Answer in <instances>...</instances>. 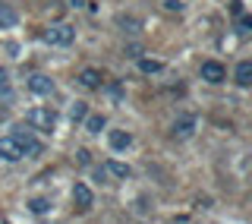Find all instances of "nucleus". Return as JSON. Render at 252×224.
<instances>
[{"label": "nucleus", "instance_id": "f257e3e1", "mask_svg": "<svg viewBox=\"0 0 252 224\" xmlns=\"http://www.w3.org/2000/svg\"><path fill=\"white\" fill-rule=\"evenodd\" d=\"M26 123L32 130H41V133H54V126H57V114H54L51 108H32L26 114Z\"/></svg>", "mask_w": 252, "mask_h": 224}, {"label": "nucleus", "instance_id": "f03ea898", "mask_svg": "<svg viewBox=\"0 0 252 224\" xmlns=\"http://www.w3.org/2000/svg\"><path fill=\"white\" fill-rule=\"evenodd\" d=\"M44 41L54 44V47H66V44L76 41V29L66 26V22H60V26H51V29L44 32Z\"/></svg>", "mask_w": 252, "mask_h": 224}, {"label": "nucleus", "instance_id": "7ed1b4c3", "mask_svg": "<svg viewBox=\"0 0 252 224\" xmlns=\"http://www.w3.org/2000/svg\"><path fill=\"white\" fill-rule=\"evenodd\" d=\"M13 136H16V142L22 146V155H26V158H38V155L44 151V146H41V142H38L29 130H16Z\"/></svg>", "mask_w": 252, "mask_h": 224}, {"label": "nucleus", "instance_id": "20e7f679", "mask_svg": "<svg viewBox=\"0 0 252 224\" xmlns=\"http://www.w3.org/2000/svg\"><path fill=\"white\" fill-rule=\"evenodd\" d=\"M0 158H3V161H10V164L26 158V155H22V146L16 142L13 133H10V136H0Z\"/></svg>", "mask_w": 252, "mask_h": 224}, {"label": "nucleus", "instance_id": "39448f33", "mask_svg": "<svg viewBox=\"0 0 252 224\" xmlns=\"http://www.w3.org/2000/svg\"><path fill=\"white\" fill-rule=\"evenodd\" d=\"M224 76H227V70L220 67L218 60H205V63H202V79H205V82L218 85V82H224Z\"/></svg>", "mask_w": 252, "mask_h": 224}, {"label": "nucleus", "instance_id": "423d86ee", "mask_svg": "<svg viewBox=\"0 0 252 224\" xmlns=\"http://www.w3.org/2000/svg\"><path fill=\"white\" fill-rule=\"evenodd\" d=\"M92 202H94V199H92V189L85 187V183H76V187H73V205H76L79 212H89Z\"/></svg>", "mask_w": 252, "mask_h": 224}, {"label": "nucleus", "instance_id": "0eeeda50", "mask_svg": "<svg viewBox=\"0 0 252 224\" xmlns=\"http://www.w3.org/2000/svg\"><path fill=\"white\" fill-rule=\"evenodd\" d=\"M29 92H35V95H51V92H54V79L44 76V73L29 76Z\"/></svg>", "mask_w": 252, "mask_h": 224}, {"label": "nucleus", "instance_id": "6e6552de", "mask_svg": "<svg viewBox=\"0 0 252 224\" xmlns=\"http://www.w3.org/2000/svg\"><path fill=\"white\" fill-rule=\"evenodd\" d=\"M192 133H195V117H180V120H173V130H170L173 139H189Z\"/></svg>", "mask_w": 252, "mask_h": 224}, {"label": "nucleus", "instance_id": "1a4fd4ad", "mask_svg": "<svg viewBox=\"0 0 252 224\" xmlns=\"http://www.w3.org/2000/svg\"><path fill=\"white\" fill-rule=\"evenodd\" d=\"M101 70H94V67H85L82 73H79V85L82 89H89V92H94V89H101Z\"/></svg>", "mask_w": 252, "mask_h": 224}, {"label": "nucleus", "instance_id": "9d476101", "mask_svg": "<svg viewBox=\"0 0 252 224\" xmlns=\"http://www.w3.org/2000/svg\"><path fill=\"white\" fill-rule=\"evenodd\" d=\"M107 142H110V149H114V151H123V149L132 146V136L126 133V130H110L107 133Z\"/></svg>", "mask_w": 252, "mask_h": 224}, {"label": "nucleus", "instance_id": "9b49d317", "mask_svg": "<svg viewBox=\"0 0 252 224\" xmlns=\"http://www.w3.org/2000/svg\"><path fill=\"white\" fill-rule=\"evenodd\" d=\"M236 85H243V89L252 85V63L249 60H240V67H236Z\"/></svg>", "mask_w": 252, "mask_h": 224}, {"label": "nucleus", "instance_id": "f8f14e48", "mask_svg": "<svg viewBox=\"0 0 252 224\" xmlns=\"http://www.w3.org/2000/svg\"><path fill=\"white\" fill-rule=\"evenodd\" d=\"M16 22H19V16L10 3H0V29H13Z\"/></svg>", "mask_w": 252, "mask_h": 224}, {"label": "nucleus", "instance_id": "ddd939ff", "mask_svg": "<svg viewBox=\"0 0 252 224\" xmlns=\"http://www.w3.org/2000/svg\"><path fill=\"white\" fill-rule=\"evenodd\" d=\"M104 123H107L104 114H85V130H89V133H101Z\"/></svg>", "mask_w": 252, "mask_h": 224}, {"label": "nucleus", "instance_id": "4468645a", "mask_svg": "<svg viewBox=\"0 0 252 224\" xmlns=\"http://www.w3.org/2000/svg\"><path fill=\"white\" fill-rule=\"evenodd\" d=\"M104 167H107V171H110V174H114V177H123V180H126V177H132V171H129V164H123V161H107Z\"/></svg>", "mask_w": 252, "mask_h": 224}, {"label": "nucleus", "instance_id": "2eb2a0df", "mask_svg": "<svg viewBox=\"0 0 252 224\" xmlns=\"http://www.w3.org/2000/svg\"><path fill=\"white\" fill-rule=\"evenodd\" d=\"M29 212L32 215H44V212H51V202L41 196H35V199H29Z\"/></svg>", "mask_w": 252, "mask_h": 224}, {"label": "nucleus", "instance_id": "dca6fc26", "mask_svg": "<svg viewBox=\"0 0 252 224\" xmlns=\"http://www.w3.org/2000/svg\"><path fill=\"white\" fill-rule=\"evenodd\" d=\"M85 114H89V105H85V101H76V105L69 108V120H73V123H82Z\"/></svg>", "mask_w": 252, "mask_h": 224}, {"label": "nucleus", "instance_id": "f3484780", "mask_svg": "<svg viewBox=\"0 0 252 224\" xmlns=\"http://www.w3.org/2000/svg\"><path fill=\"white\" fill-rule=\"evenodd\" d=\"M139 70H142V73H161L164 63H161V60H148V57H142V60H139Z\"/></svg>", "mask_w": 252, "mask_h": 224}, {"label": "nucleus", "instance_id": "a211bd4d", "mask_svg": "<svg viewBox=\"0 0 252 224\" xmlns=\"http://www.w3.org/2000/svg\"><path fill=\"white\" fill-rule=\"evenodd\" d=\"M236 32H240V35H249V29H252V16H236Z\"/></svg>", "mask_w": 252, "mask_h": 224}, {"label": "nucleus", "instance_id": "6ab92c4d", "mask_svg": "<svg viewBox=\"0 0 252 224\" xmlns=\"http://www.w3.org/2000/svg\"><path fill=\"white\" fill-rule=\"evenodd\" d=\"M0 95H10V73L0 67Z\"/></svg>", "mask_w": 252, "mask_h": 224}, {"label": "nucleus", "instance_id": "aec40b11", "mask_svg": "<svg viewBox=\"0 0 252 224\" xmlns=\"http://www.w3.org/2000/svg\"><path fill=\"white\" fill-rule=\"evenodd\" d=\"M164 10H167V13H180V10H183V0H164Z\"/></svg>", "mask_w": 252, "mask_h": 224}, {"label": "nucleus", "instance_id": "412c9836", "mask_svg": "<svg viewBox=\"0 0 252 224\" xmlns=\"http://www.w3.org/2000/svg\"><path fill=\"white\" fill-rule=\"evenodd\" d=\"M76 161H79V164H92V155H89V149H79V151H76Z\"/></svg>", "mask_w": 252, "mask_h": 224}, {"label": "nucleus", "instance_id": "4be33fe9", "mask_svg": "<svg viewBox=\"0 0 252 224\" xmlns=\"http://www.w3.org/2000/svg\"><path fill=\"white\" fill-rule=\"evenodd\" d=\"M120 26H123L126 32H139V22H136V19H126V16L120 19Z\"/></svg>", "mask_w": 252, "mask_h": 224}, {"label": "nucleus", "instance_id": "5701e85b", "mask_svg": "<svg viewBox=\"0 0 252 224\" xmlns=\"http://www.w3.org/2000/svg\"><path fill=\"white\" fill-rule=\"evenodd\" d=\"M94 180H101V183H107V167H98V171H94Z\"/></svg>", "mask_w": 252, "mask_h": 224}, {"label": "nucleus", "instance_id": "b1692460", "mask_svg": "<svg viewBox=\"0 0 252 224\" xmlns=\"http://www.w3.org/2000/svg\"><path fill=\"white\" fill-rule=\"evenodd\" d=\"M230 10H233V16H243V0H233Z\"/></svg>", "mask_w": 252, "mask_h": 224}, {"label": "nucleus", "instance_id": "393cba45", "mask_svg": "<svg viewBox=\"0 0 252 224\" xmlns=\"http://www.w3.org/2000/svg\"><path fill=\"white\" fill-rule=\"evenodd\" d=\"M126 57H139V44H129V47H126Z\"/></svg>", "mask_w": 252, "mask_h": 224}]
</instances>
